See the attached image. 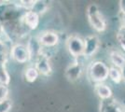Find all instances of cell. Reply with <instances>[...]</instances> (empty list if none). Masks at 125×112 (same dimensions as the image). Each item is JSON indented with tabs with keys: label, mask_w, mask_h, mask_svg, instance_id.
Here are the masks:
<instances>
[{
	"label": "cell",
	"mask_w": 125,
	"mask_h": 112,
	"mask_svg": "<svg viewBox=\"0 0 125 112\" xmlns=\"http://www.w3.org/2000/svg\"><path fill=\"white\" fill-rule=\"evenodd\" d=\"M116 39L121 50L125 52V25L121 24L116 33Z\"/></svg>",
	"instance_id": "obj_16"
},
{
	"label": "cell",
	"mask_w": 125,
	"mask_h": 112,
	"mask_svg": "<svg viewBox=\"0 0 125 112\" xmlns=\"http://www.w3.org/2000/svg\"><path fill=\"white\" fill-rule=\"evenodd\" d=\"M109 61L112 66L121 69L125 65V54L120 51L112 50L109 51Z\"/></svg>",
	"instance_id": "obj_13"
},
{
	"label": "cell",
	"mask_w": 125,
	"mask_h": 112,
	"mask_svg": "<svg viewBox=\"0 0 125 112\" xmlns=\"http://www.w3.org/2000/svg\"><path fill=\"white\" fill-rule=\"evenodd\" d=\"M6 36V33L0 37V64H6L9 56L10 55V50L9 43H11V39L8 37L7 38H4Z\"/></svg>",
	"instance_id": "obj_11"
},
{
	"label": "cell",
	"mask_w": 125,
	"mask_h": 112,
	"mask_svg": "<svg viewBox=\"0 0 125 112\" xmlns=\"http://www.w3.org/2000/svg\"><path fill=\"white\" fill-rule=\"evenodd\" d=\"M4 33H5V31H4V27H3V24H2V22H1V21H0V37L4 35Z\"/></svg>",
	"instance_id": "obj_22"
},
{
	"label": "cell",
	"mask_w": 125,
	"mask_h": 112,
	"mask_svg": "<svg viewBox=\"0 0 125 112\" xmlns=\"http://www.w3.org/2000/svg\"><path fill=\"white\" fill-rule=\"evenodd\" d=\"M9 93H10L9 87L6 85H3V84H0V102L8 99Z\"/></svg>",
	"instance_id": "obj_20"
},
{
	"label": "cell",
	"mask_w": 125,
	"mask_h": 112,
	"mask_svg": "<svg viewBox=\"0 0 125 112\" xmlns=\"http://www.w3.org/2000/svg\"><path fill=\"white\" fill-rule=\"evenodd\" d=\"M84 67L82 63H80L78 59H74L72 63L68 64L64 71V76L70 82H75L78 80L83 74Z\"/></svg>",
	"instance_id": "obj_5"
},
{
	"label": "cell",
	"mask_w": 125,
	"mask_h": 112,
	"mask_svg": "<svg viewBox=\"0 0 125 112\" xmlns=\"http://www.w3.org/2000/svg\"><path fill=\"white\" fill-rule=\"evenodd\" d=\"M12 108V102L8 98L0 102V112H10Z\"/></svg>",
	"instance_id": "obj_19"
},
{
	"label": "cell",
	"mask_w": 125,
	"mask_h": 112,
	"mask_svg": "<svg viewBox=\"0 0 125 112\" xmlns=\"http://www.w3.org/2000/svg\"><path fill=\"white\" fill-rule=\"evenodd\" d=\"M120 11L121 15H125V0L120 1Z\"/></svg>",
	"instance_id": "obj_21"
},
{
	"label": "cell",
	"mask_w": 125,
	"mask_h": 112,
	"mask_svg": "<svg viewBox=\"0 0 125 112\" xmlns=\"http://www.w3.org/2000/svg\"><path fill=\"white\" fill-rule=\"evenodd\" d=\"M85 43V50H84V56L85 58H92L99 51L101 46V41L98 36L96 35H90L84 37Z\"/></svg>",
	"instance_id": "obj_6"
},
{
	"label": "cell",
	"mask_w": 125,
	"mask_h": 112,
	"mask_svg": "<svg viewBox=\"0 0 125 112\" xmlns=\"http://www.w3.org/2000/svg\"><path fill=\"white\" fill-rule=\"evenodd\" d=\"M10 82V76L6 68V64H0V84L9 86Z\"/></svg>",
	"instance_id": "obj_17"
},
{
	"label": "cell",
	"mask_w": 125,
	"mask_h": 112,
	"mask_svg": "<svg viewBox=\"0 0 125 112\" xmlns=\"http://www.w3.org/2000/svg\"><path fill=\"white\" fill-rule=\"evenodd\" d=\"M124 112H125V107H124Z\"/></svg>",
	"instance_id": "obj_24"
},
{
	"label": "cell",
	"mask_w": 125,
	"mask_h": 112,
	"mask_svg": "<svg viewBox=\"0 0 125 112\" xmlns=\"http://www.w3.org/2000/svg\"><path fill=\"white\" fill-rule=\"evenodd\" d=\"M108 79H109L112 82H114L115 84H120V83L123 81L121 69H120V68H118V67H115V66L110 65Z\"/></svg>",
	"instance_id": "obj_14"
},
{
	"label": "cell",
	"mask_w": 125,
	"mask_h": 112,
	"mask_svg": "<svg viewBox=\"0 0 125 112\" xmlns=\"http://www.w3.org/2000/svg\"><path fill=\"white\" fill-rule=\"evenodd\" d=\"M10 56L14 61L19 64L27 63L29 60H31L30 52L27 48V45L21 43H16L11 46Z\"/></svg>",
	"instance_id": "obj_4"
},
{
	"label": "cell",
	"mask_w": 125,
	"mask_h": 112,
	"mask_svg": "<svg viewBox=\"0 0 125 112\" xmlns=\"http://www.w3.org/2000/svg\"><path fill=\"white\" fill-rule=\"evenodd\" d=\"M109 67L110 65L104 63V61L101 60L93 61L88 65L87 68V75L89 80L94 83V85L97 83L105 82V80H108Z\"/></svg>",
	"instance_id": "obj_1"
},
{
	"label": "cell",
	"mask_w": 125,
	"mask_h": 112,
	"mask_svg": "<svg viewBox=\"0 0 125 112\" xmlns=\"http://www.w3.org/2000/svg\"><path fill=\"white\" fill-rule=\"evenodd\" d=\"M35 67L43 76H50L52 73V67L50 58L47 53L42 51L41 53L35 59Z\"/></svg>",
	"instance_id": "obj_8"
},
{
	"label": "cell",
	"mask_w": 125,
	"mask_h": 112,
	"mask_svg": "<svg viewBox=\"0 0 125 112\" xmlns=\"http://www.w3.org/2000/svg\"><path fill=\"white\" fill-rule=\"evenodd\" d=\"M39 44L42 46V48H54L57 46L60 37L56 32L54 31H45L40 33L37 37Z\"/></svg>",
	"instance_id": "obj_7"
},
{
	"label": "cell",
	"mask_w": 125,
	"mask_h": 112,
	"mask_svg": "<svg viewBox=\"0 0 125 112\" xmlns=\"http://www.w3.org/2000/svg\"><path fill=\"white\" fill-rule=\"evenodd\" d=\"M66 49L71 56L74 59H78L79 57L84 56L85 43L84 38L78 35H71L66 39Z\"/></svg>",
	"instance_id": "obj_3"
},
{
	"label": "cell",
	"mask_w": 125,
	"mask_h": 112,
	"mask_svg": "<svg viewBox=\"0 0 125 112\" xmlns=\"http://www.w3.org/2000/svg\"><path fill=\"white\" fill-rule=\"evenodd\" d=\"M100 112H124V107H122L115 99H109L100 102Z\"/></svg>",
	"instance_id": "obj_12"
},
{
	"label": "cell",
	"mask_w": 125,
	"mask_h": 112,
	"mask_svg": "<svg viewBox=\"0 0 125 112\" xmlns=\"http://www.w3.org/2000/svg\"><path fill=\"white\" fill-rule=\"evenodd\" d=\"M22 23L27 30H36L39 24V15L34 11H26L22 17Z\"/></svg>",
	"instance_id": "obj_9"
},
{
	"label": "cell",
	"mask_w": 125,
	"mask_h": 112,
	"mask_svg": "<svg viewBox=\"0 0 125 112\" xmlns=\"http://www.w3.org/2000/svg\"><path fill=\"white\" fill-rule=\"evenodd\" d=\"M94 92L96 93V95L99 97L101 101H105V100H109L112 99L113 96V91L111 89L108 84L102 82V83H97L94 85Z\"/></svg>",
	"instance_id": "obj_10"
},
{
	"label": "cell",
	"mask_w": 125,
	"mask_h": 112,
	"mask_svg": "<svg viewBox=\"0 0 125 112\" xmlns=\"http://www.w3.org/2000/svg\"><path fill=\"white\" fill-rule=\"evenodd\" d=\"M86 16L89 24L97 33H104L107 28V21L104 14L96 4H90L86 10Z\"/></svg>",
	"instance_id": "obj_2"
},
{
	"label": "cell",
	"mask_w": 125,
	"mask_h": 112,
	"mask_svg": "<svg viewBox=\"0 0 125 112\" xmlns=\"http://www.w3.org/2000/svg\"><path fill=\"white\" fill-rule=\"evenodd\" d=\"M39 76V72L37 71V69L35 66H29L27 67L24 71V78L27 82L29 83H33L37 80Z\"/></svg>",
	"instance_id": "obj_15"
},
{
	"label": "cell",
	"mask_w": 125,
	"mask_h": 112,
	"mask_svg": "<svg viewBox=\"0 0 125 112\" xmlns=\"http://www.w3.org/2000/svg\"><path fill=\"white\" fill-rule=\"evenodd\" d=\"M121 72H122V78H123V82H125V65L121 68Z\"/></svg>",
	"instance_id": "obj_23"
},
{
	"label": "cell",
	"mask_w": 125,
	"mask_h": 112,
	"mask_svg": "<svg viewBox=\"0 0 125 112\" xmlns=\"http://www.w3.org/2000/svg\"><path fill=\"white\" fill-rule=\"evenodd\" d=\"M48 10V4L47 2H45V1H37L36 2V5L34 7V9H33V10L34 12H36L37 13L38 15H40V14H43V13H45Z\"/></svg>",
	"instance_id": "obj_18"
}]
</instances>
